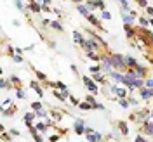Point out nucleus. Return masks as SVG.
<instances>
[{
  "label": "nucleus",
  "mask_w": 153,
  "mask_h": 142,
  "mask_svg": "<svg viewBox=\"0 0 153 142\" xmlns=\"http://www.w3.org/2000/svg\"><path fill=\"white\" fill-rule=\"evenodd\" d=\"M111 63H113L115 68H118V69H124L127 66V63H125V57L120 56V54H113L111 56Z\"/></svg>",
  "instance_id": "1"
},
{
  "label": "nucleus",
  "mask_w": 153,
  "mask_h": 142,
  "mask_svg": "<svg viewBox=\"0 0 153 142\" xmlns=\"http://www.w3.org/2000/svg\"><path fill=\"white\" fill-rule=\"evenodd\" d=\"M101 61H103V64H101V69H103V71H110V68L113 66V63H111V56H105L103 59H101Z\"/></svg>",
  "instance_id": "2"
},
{
  "label": "nucleus",
  "mask_w": 153,
  "mask_h": 142,
  "mask_svg": "<svg viewBox=\"0 0 153 142\" xmlns=\"http://www.w3.org/2000/svg\"><path fill=\"white\" fill-rule=\"evenodd\" d=\"M84 82H85V85H87V88L94 94V92H97V85H96V82H92L89 76H84Z\"/></svg>",
  "instance_id": "3"
},
{
  "label": "nucleus",
  "mask_w": 153,
  "mask_h": 142,
  "mask_svg": "<svg viewBox=\"0 0 153 142\" xmlns=\"http://www.w3.org/2000/svg\"><path fill=\"white\" fill-rule=\"evenodd\" d=\"M87 141L89 142H101L103 141V135L97 132H92V133H87Z\"/></svg>",
  "instance_id": "4"
},
{
  "label": "nucleus",
  "mask_w": 153,
  "mask_h": 142,
  "mask_svg": "<svg viewBox=\"0 0 153 142\" xmlns=\"http://www.w3.org/2000/svg\"><path fill=\"white\" fill-rule=\"evenodd\" d=\"M84 49H85L87 52H91V50H96V49H97V43H96V38H92V40H89V42H85V43H84Z\"/></svg>",
  "instance_id": "5"
},
{
  "label": "nucleus",
  "mask_w": 153,
  "mask_h": 142,
  "mask_svg": "<svg viewBox=\"0 0 153 142\" xmlns=\"http://www.w3.org/2000/svg\"><path fill=\"white\" fill-rule=\"evenodd\" d=\"M134 75H136V78H143V76L146 75V69H144L143 66H137V68H134Z\"/></svg>",
  "instance_id": "6"
},
{
  "label": "nucleus",
  "mask_w": 153,
  "mask_h": 142,
  "mask_svg": "<svg viewBox=\"0 0 153 142\" xmlns=\"http://www.w3.org/2000/svg\"><path fill=\"white\" fill-rule=\"evenodd\" d=\"M75 132L78 133V135H82V133L85 132V127H84V121H80V120H78V121L75 123Z\"/></svg>",
  "instance_id": "7"
},
{
  "label": "nucleus",
  "mask_w": 153,
  "mask_h": 142,
  "mask_svg": "<svg viewBox=\"0 0 153 142\" xmlns=\"http://www.w3.org/2000/svg\"><path fill=\"white\" fill-rule=\"evenodd\" d=\"M76 9H78V12H80L84 18H89V14H91V12H89V10H91L89 7H85V5H78Z\"/></svg>",
  "instance_id": "8"
},
{
  "label": "nucleus",
  "mask_w": 153,
  "mask_h": 142,
  "mask_svg": "<svg viewBox=\"0 0 153 142\" xmlns=\"http://www.w3.org/2000/svg\"><path fill=\"white\" fill-rule=\"evenodd\" d=\"M73 38H75V42L78 43V45H82V47H84V43H85V40L82 38V35H80L78 31H75V33H73Z\"/></svg>",
  "instance_id": "9"
},
{
  "label": "nucleus",
  "mask_w": 153,
  "mask_h": 142,
  "mask_svg": "<svg viewBox=\"0 0 153 142\" xmlns=\"http://www.w3.org/2000/svg\"><path fill=\"white\" fill-rule=\"evenodd\" d=\"M125 63H127V66L137 68V61H136L134 57H131V56H127V57H125Z\"/></svg>",
  "instance_id": "10"
},
{
  "label": "nucleus",
  "mask_w": 153,
  "mask_h": 142,
  "mask_svg": "<svg viewBox=\"0 0 153 142\" xmlns=\"http://www.w3.org/2000/svg\"><path fill=\"white\" fill-rule=\"evenodd\" d=\"M143 99H150V97H153V88H143Z\"/></svg>",
  "instance_id": "11"
},
{
  "label": "nucleus",
  "mask_w": 153,
  "mask_h": 142,
  "mask_svg": "<svg viewBox=\"0 0 153 142\" xmlns=\"http://www.w3.org/2000/svg\"><path fill=\"white\" fill-rule=\"evenodd\" d=\"M52 88H59V90H63V92H66V85L63 83V82H56V83H52Z\"/></svg>",
  "instance_id": "12"
},
{
  "label": "nucleus",
  "mask_w": 153,
  "mask_h": 142,
  "mask_svg": "<svg viewBox=\"0 0 153 142\" xmlns=\"http://www.w3.org/2000/svg\"><path fill=\"white\" fill-rule=\"evenodd\" d=\"M122 19H124L125 24H131V23L134 21V14H124V16H122Z\"/></svg>",
  "instance_id": "13"
},
{
  "label": "nucleus",
  "mask_w": 153,
  "mask_h": 142,
  "mask_svg": "<svg viewBox=\"0 0 153 142\" xmlns=\"http://www.w3.org/2000/svg\"><path fill=\"white\" fill-rule=\"evenodd\" d=\"M54 95H56L59 101H65V99L68 97V90H66V92H56V90H54Z\"/></svg>",
  "instance_id": "14"
},
{
  "label": "nucleus",
  "mask_w": 153,
  "mask_h": 142,
  "mask_svg": "<svg viewBox=\"0 0 153 142\" xmlns=\"http://www.w3.org/2000/svg\"><path fill=\"white\" fill-rule=\"evenodd\" d=\"M115 94L118 95L120 99H125V95H127V92H125V88H117V90H115Z\"/></svg>",
  "instance_id": "15"
},
{
  "label": "nucleus",
  "mask_w": 153,
  "mask_h": 142,
  "mask_svg": "<svg viewBox=\"0 0 153 142\" xmlns=\"http://www.w3.org/2000/svg\"><path fill=\"white\" fill-rule=\"evenodd\" d=\"M118 127H120V132L124 133V135H127V133H129V128H127V125H125L124 121H120V123H118Z\"/></svg>",
  "instance_id": "16"
},
{
  "label": "nucleus",
  "mask_w": 153,
  "mask_h": 142,
  "mask_svg": "<svg viewBox=\"0 0 153 142\" xmlns=\"http://www.w3.org/2000/svg\"><path fill=\"white\" fill-rule=\"evenodd\" d=\"M144 132L150 133V135H153V123H146L144 125Z\"/></svg>",
  "instance_id": "17"
},
{
  "label": "nucleus",
  "mask_w": 153,
  "mask_h": 142,
  "mask_svg": "<svg viewBox=\"0 0 153 142\" xmlns=\"http://www.w3.org/2000/svg\"><path fill=\"white\" fill-rule=\"evenodd\" d=\"M30 9L33 10V12H40V10H42V7H40L38 4H35V2H31V5H30Z\"/></svg>",
  "instance_id": "18"
},
{
  "label": "nucleus",
  "mask_w": 153,
  "mask_h": 142,
  "mask_svg": "<svg viewBox=\"0 0 153 142\" xmlns=\"http://www.w3.org/2000/svg\"><path fill=\"white\" fill-rule=\"evenodd\" d=\"M35 127H37L38 132H45V130H47V125H45V123H37Z\"/></svg>",
  "instance_id": "19"
},
{
  "label": "nucleus",
  "mask_w": 153,
  "mask_h": 142,
  "mask_svg": "<svg viewBox=\"0 0 153 142\" xmlns=\"http://www.w3.org/2000/svg\"><path fill=\"white\" fill-rule=\"evenodd\" d=\"M51 26H52L54 29H57V31H63V26H61L57 21H52V23H51Z\"/></svg>",
  "instance_id": "20"
},
{
  "label": "nucleus",
  "mask_w": 153,
  "mask_h": 142,
  "mask_svg": "<svg viewBox=\"0 0 153 142\" xmlns=\"http://www.w3.org/2000/svg\"><path fill=\"white\" fill-rule=\"evenodd\" d=\"M31 87H33V90H35V92H37V94L40 95V97H42V94H44V92H42V88H40V87H38L37 83H35V82L31 83Z\"/></svg>",
  "instance_id": "21"
},
{
  "label": "nucleus",
  "mask_w": 153,
  "mask_h": 142,
  "mask_svg": "<svg viewBox=\"0 0 153 142\" xmlns=\"http://www.w3.org/2000/svg\"><path fill=\"white\" fill-rule=\"evenodd\" d=\"M89 21H91V23H92V24H94V26H99V21H97V19L94 18V16H92V14H89Z\"/></svg>",
  "instance_id": "22"
},
{
  "label": "nucleus",
  "mask_w": 153,
  "mask_h": 142,
  "mask_svg": "<svg viewBox=\"0 0 153 142\" xmlns=\"http://www.w3.org/2000/svg\"><path fill=\"white\" fill-rule=\"evenodd\" d=\"M89 59H92V61H99L101 57H97V54H96L94 50H91V52H89Z\"/></svg>",
  "instance_id": "23"
},
{
  "label": "nucleus",
  "mask_w": 153,
  "mask_h": 142,
  "mask_svg": "<svg viewBox=\"0 0 153 142\" xmlns=\"http://www.w3.org/2000/svg\"><path fill=\"white\" fill-rule=\"evenodd\" d=\"M110 75H111V78L117 80V82H122V78H124V75H118V73H110Z\"/></svg>",
  "instance_id": "24"
},
{
  "label": "nucleus",
  "mask_w": 153,
  "mask_h": 142,
  "mask_svg": "<svg viewBox=\"0 0 153 142\" xmlns=\"http://www.w3.org/2000/svg\"><path fill=\"white\" fill-rule=\"evenodd\" d=\"M35 114H37V113H26V114H25V121H31Z\"/></svg>",
  "instance_id": "25"
},
{
  "label": "nucleus",
  "mask_w": 153,
  "mask_h": 142,
  "mask_svg": "<svg viewBox=\"0 0 153 142\" xmlns=\"http://www.w3.org/2000/svg\"><path fill=\"white\" fill-rule=\"evenodd\" d=\"M125 31H127V37H132V35H134V29L131 28V26H129V24H127V26H125Z\"/></svg>",
  "instance_id": "26"
},
{
  "label": "nucleus",
  "mask_w": 153,
  "mask_h": 142,
  "mask_svg": "<svg viewBox=\"0 0 153 142\" xmlns=\"http://www.w3.org/2000/svg\"><path fill=\"white\" fill-rule=\"evenodd\" d=\"M14 4H16V7H18L19 10H25V7H23V2H21V0H14Z\"/></svg>",
  "instance_id": "27"
},
{
  "label": "nucleus",
  "mask_w": 153,
  "mask_h": 142,
  "mask_svg": "<svg viewBox=\"0 0 153 142\" xmlns=\"http://www.w3.org/2000/svg\"><path fill=\"white\" fill-rule=\"evenodd\" d=\"M31 107H33L35 111H40V109H42V104H40V102H33V104H31Z\"/></svg>",
  "instance_id": "28"
},
{
  "label": "nucleus",
  "mask_w": 153,
  "mask_h": 142,
  "mask_svg": "<svg viewBox=\"0 0 153 142\" xmlns=\"http://www.w3.org/2000/svg\"><path fill=\"white\" fill-rule=\"evenodd\" d=\"M80 107H82V109H91L92 104H89V102H80Z\"/></svg>",
  "instance_id": "29"
},
{
  "label": "nucleus",
  "mask_w": 153,
  "mask_h": 142,
  "mask_svg": "<svg viewBox=\"0 0 153 142\" xmlns=\"http://www.w3.org/2000/svg\"><path fill=\"white\" fill-rule=\"evenodd\" d=\"M103 19H111V14L108 12V10H103V16H101Z\"/></svg>",
  "instance_id": "30"
},
{
  "label": "nucleus",
  "mask_w": 153,
  "mask_h": 142,
  "mask_svg": "<svg viewBox=\"0 0 153 142\" xmlns=\"http://www.w3.org/2000/svg\"><path fill=\"white\" fill-rule=\"evenodd\" d=\"M118 104L122 106V107H127V106H129V101H125V99H120V101H118Z\"/></svg>",
  "instance_id": "31"
},
{
  "label": "nucleus",
  "mask_w": 153,
  "mask_h": 142,
  "mask_svg": "<svg viewBox=\"0 0 153 142\" xmlns=\"http://www.w3.org/2000/svg\"><path fill=\"white\" fill-rule=\"evenodd\" d=\"M144 87H146V88H153V80H146Z\"/></svg>",
  "instance_id": "32"
},
{
  "label": "nucleus",
  "mask_w": 153,
  "mask_h": 142,
  "mask_svg": "<svg viewBox=\"0 0 153 142\" xmlns=\"http://www.w3.org/2000/svg\"><path fill=\"white\" fill-rule=\"evenodd\" d=\"M96 5H97L99 9H105V4H103V0H96Z\"/></svg>",
  "instance_id": "33"
},
{
  "label": "nucleus",
  "mask_w": 153,
  "mask_h": 142,
  "mask_svg": "<svg viewBox=\"0 0 153 142\" xmlns=\"http://www.w3.org/2000/svg\"><path fill=\"white\" fill-rule=\"evenodd\" d=\"M120 4H122V7H124V10L129 9V4H127V0H120Z\"/></svg>",
  "instance_id": "34"
},
{
  "label": "nucleus",
  "mask_w": 153,
  "mask_h": 142,
  "mask_svg": "<svg viewBox=\"0 0 153 142\" xmlns=\"http://www.w3.org/2000/svg\"><path fill=\"white\" fill-rule=\"evenodd\" d=\"M45 114H47V113H45L44 109H40V111H37V116H38V118H44Z\"/></svg>",
  "instance_id": "35"
},
{
  "label": "nucleus",
  "mask_w": 153,
  "mask_h": 142,
  "mask_svg": "<svg viewBox=\"0 0 153 142\" xmlns=\"http://www.w3.org/2000/svg\"><path fill=\"white\" fill-rule=\"evenodd\" d=\"M91 71H92V73H99V71H101V68H99V66H92V68H91Z\"/></svg>",
  "instance_id": "36"
},
{
  "label": "nucleus",
  "mask_w": 153,
  "mask_h": 142,
  "mask_svg": "<svg viewBox=\"0 0 153 142\" xmlns=\"http://www.w3.org/2000/svg\"><path fill=\"white\" fill-rule=\"evenodd\" d=\"M33 137H35V142H44V139H42V137H40V135H38V133H35V135H33Z\"/></svg>",
  "instance_id": "37"
},
{
  "label": "nucleus",
  "mask_w": 153,
  "mask_h": 142,
  "mask_svg": "<svg viewBox=\"0 0 153 142\" xmlns=\"http://www.w3.org/2000/svg\"><path fill=\"white\" fill-rule=\"evenodd\" d=\"M37 78H40V80H45V75H44V73H40V71H37Z\"/></svg>",
  "instance_id": "38"
},
{
  "label": "nucleus",
  "mask_w": 153,
  "mask_h": 142,
  "mask_svg": "<svg viewBox=\"0 0 153 142\" xmlns=\"http://www.w3.org/2000/svg\"><path fill=\"white\" fill-rule=\"evenodd\" d=\"M57 141H59V137H57V135H52V137L49 139V142H57Z\"/></svg>",
  "instance_id": "39"
},
{
  "label": "nucleus",
  "mask_w": 153,
  "mask_h": 142,
  "mask_svg": "<svg viewBox=\"0 0 153 142\" xmlns=\"http://www.w3.org/2000/svg\"><path fill=\"white\" fill-rule=\"evenodd\" d=\"M0 87H2V88H7V82H5V80H2V82H0Z\"/></svg>",
  "instance_id": "40"
},
{
  "label": "nucleus",
  "mask_w": 153,
  "mask_h": 142,
  "mask_svg": "<svg viewBox=\"0 0 153 142\" xmlns=\"http://www.w3.org/2000/svg\"><path fill=\"white\" fill-rule=\"evenodd\" d=\"M137 4H139L141 7H146V0H137Z\"/></svg>",
  "instance_id": "41"
},
{
  "label": "nucleus",
  "mask_w": 153,
  "mask_h": 142,
  "mask_svg": "<svg viewBox=\"0 0 153 142\" xmlns=\"http://www.w3.org/2000/svg\"><path fill=\"white\" fill-rule=\"evenodd\" d=\"M14 61H16V63H21V61H23V57H21V56H14Z\"/></svg>",
  "instance_id": "42"
},
{
  "label": "nucleus",
  "mask_w": 153,
  "mask_h": 142,
  "mask_svg": "<svg viewBox=\"0 0 153 142\" xmlns=\"http://www.w3.org/2000/svg\"><path fill=\"white\" fill-rule=\"evenodd\" d=\"M18 97L19 99H23V97H25V92H23V90H18Z\"/></svg>",
  "instance_id": "43"
},
{
  "label": "nucleus",
  "mask_w": 153,
  "mask_h": 142,
  "mask_svg": "<svg viewBox=\"0 0 153 142\" xmlns=\"http://www.w3.org/2000/svg\"><path fill=\"white\" fill-rule=\"evenodd\" d=\"M146 12H148V14L153 18V9H152V7H146Z\"/></svg>",
  "instance_id": "44"
},
{
  "label": "nucleus",
  "mask_w": 153,
  "mask_h": 142,
  "mask_svg": "<svg viewBox=\"0 0 153 142\" xmlns=\"http://www.w3.org/2000/svg\"><path fill=\"white\" fill-rule=\"evenodd\" d=\"M136 142H148V141H144L143 137H136Z\"/></svg>",
  "instance_id": "45"
},
{
  "label": "nucleus",
  "mask_w": 153,
  "mask_h": 142,
  "mask_svg": "<svg viewBox=\"0 0 153 142\" xmlns=\"http://www.w3.org/2000/svg\"><path fill=\"white\" fill-rule=\"evenodd\" d=\"M129 104H132V106H136V104H137V101H136V99H131V101H129Z\"/></svg>",
  "instance_id": "46"
},
{
  "label": "nucleus",
  "mask_w": 153,
  "mask_h": 142,
  "mask_svg": "<svg viewBox=\"0 0 153 142\" xmlns=\"http://www.w3.org/2000/svg\"><path fill=\"white\" fill-rule=\"evenodd\" d=\"M49 2H51V0H44V4H49Z\"/></svg>",
  "instance_id": "47"
},
{
  "label": "nucleus",
  "mask_w": 153,
  "mask_h": 142,
  "mask_svg": "<svg viewBox=\"0 0 153 142\" xmlns=\"http://www.w3.org/2000/svg\"><path fill=\"white\" fill-rule=\"evenodd\" d=\"M73 2H82V0H73Z\"/></svg>",
  "instance_id": "48"
},
{
  "label": "nucleus",
  "mask_w": 153,
  "mask_h": 142,
  "mask_svg": "<svg viewBox=\"0 0 153 142\" xmlns=\"http://www.w3.org/2000/svg\"><path fill=\"white\" fill-rule=\"evenodd\" d=\"M30 2H33V0H30Z\"/></svg>",
  "instance_id": "49"
}]
</instances>
